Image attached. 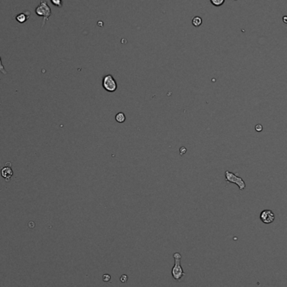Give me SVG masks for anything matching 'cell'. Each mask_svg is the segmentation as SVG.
Returning a JSON list of instances; mask_svg holds the SVG:
<instances>
[{
  "instance_id": "cell-1",
  "label": "cell",
  "mask_w": 287,
  "mask_h": 287,
  "mask_svg": "<svg viewBox=\"0 0 287 287\" xmlns=\"http://www.w3.org/2000/svg\"><path fill=\"white\" fill-rule=\"evenodd\" d=\"M174 259H175V265L173 266L172 269H171V274L174 279L180 281L181 279L184 276V274H186V273L183 271V269L181 268V255L180 253H175L173 254Z\"/></svg>"
},
{
  "instance_id": "cell-2",
  "label": "cell",
  "mask_w": 287,
  "mask_h": 287,
  "mask_svg": "<svg viewBox=\"0 0 287 287\" xmlns=\"http://www.w3.org/2000/svg\"><path fill=\"white\" fill-rule=\"evenodd\" d=\"M35 13L38 16L43 18V22H42V26L45 25V24L48 19H49L50 16L51 15V9L48 5L46 1L41 0L40 5L35 8Z\"/></svg>"
},
{
  "instance_id": "cell-3",
  "label": "cell",
  "mask_w": 287,
  "mask_h": 287,
  "mask_svg": "<svg viewBox=\"0 0 287 287\" xmlns=\"http://www.w3.org/2000/svg\"><path fill=\"white\" fill-rule=\"evenodd\" d=\"M225 179L226 181H228V182L236 184L240 190H244V189H245L246 184L245 182H244V181H243L241 177L237 176L236 174L233 173V172H230V171H226Z\"/></svg>"
},
{
  "instance_id": "cell-4",
  "label": "cell",
  "mask_w": 287,
  "mask_h": 287,
  "mask_svg": "<svg viewBox=\"0 0 287 287\" xmlns=\"http://www.w3.org/2000/svg\"><path fill=\"white\" fill-rule=\"evenodd\" d=\"M103 87L107 92L114 93L118 88V84L113 76L106 75L103 78Z\"/></svg>"
},
{
  "instance_id": "cell-5",
  "label": "cell",
  "mask_w": 287,
  "mask_h": 287,
  "mask_svg": "<svg viewBox=\"0 0 287 287\" xmlns=\"http://www.w3.org/2000/svg\"><path fill=\"white\" fill-rule=\"evenodd\" d=\"M260 220L266 224L271 223L274 220V212H272L271 210H264L260 213Z\"/></svg>"
},
{
  "instance_id": "cell-6",
  "label": "cell",
  "mask_w": 287,
  "mask_h": 287,
  "mask_svg": "<svg viewBox=\"0 0 287 287\" xmlns=\"http://www.w3.org/2000/svg\"><path fill=\"white\" fill-rule=\"evenodd\" d=\"M8 164V166H5V167H3L1 170V175H2L3 178L5 179L6 181H8L10 180L11 176H13V171H12V168H11V164Z\"/></svg>"
},
{
  "instance_id": "cell-7",
  "label": "cell",
  "mask_w": 287,
  "mask_h": 287,
  "mask_svg": "<svg viewBox=\"0 0 287 287\" xmlns=\"http://www.w3.org/2000/svg\"><path fill=\"white\" fill-rule=\"evenodd\" d=\"M25 13L26 12H24V13H19V14H18V15L16 16L15 17L16 20L18 21L19 23L23 24V23H24L25 21L28 20V19L29 18V16H30V13L28 12V13L26 14Z\"/></svg>"
},
{
  "instance_id": "cell-8",
  "label": "cell",
  "mask_w": 287,
  "mask_h": 287,
  "mask_svg": "<svg viewBox=\"0 0 287 287\" xmlns=\"http://www.w3.org/2000/svg\"><path fill=\"white\" fill-rule=\"evenodd\" d=\"M115 120H116L118 123H124L126 120V117H125V114L124 113H119V114H116V116H115Z\"/></svg>"
},
{
  "instance_id": "cell-9",
  "label": "cell",
  "mask_w": 287,
  "mask_h": 287,
  "mask_svg": "<svg viewBox=\"0 0 287 287\" xmlns=\"http://www.w3.org/2000/svg\"><path fill=\"white\" fill-rule=\"evenodd\" d=\"M202 23V19L201 17L199 16H195L194 18L192 19V24L195 26V27H199Z\"/></svg>"
},
{
  "instance_id": "cell-10",
  "label": "cell",
  "mask_w": 287,
  "mask_h": 287,
  "mask_svg": "<svg viewBox=\"0 0 287 287\" xmlns=\"http://www.w3.org/2000/svg\"><path fill=\"white\" fill-rule=\"evenodd\" d=\"M210 2L212 3V5L216 6V7H219V6L222 5L225 0H210Z\"/></svg>"
},
{
  "instance_id": "cell-11",
  "label": "cell",
  "mask_w": 287,
  "mask_h": 287,
  "mask_svg": "<svg viewBox=\"0 0 287 287\" xmlns=\"http://www.w3.org/2000/svg\"><path fill=\"white\" fill-rule=\"evenodd\" d=\"M50 2L52 4H54L56 7H59V8L62 7V0H50Z\"/></svg>"
},
{
  "instance_id": "cell-12",
  "label": "cell",
  "mask_w": 287,
  "mask_h": 287,
  "mask_svg": "<svg viewBox=\"0 0 287 287\" xmlns=\"http://www.w3.org/2000/svg\"><path fill=\"white\" fill-rule=\"evenodd\" d=\"M0 72L3 73V74H4V75H6V74L8 73L7 72V71L5 70L4 66H3V64H2V60H1V57H0Z\"/></svg>"
},
{
  "instance_id": "cell-13",
  "label": "cell",
  "mask_w": 287,
  "mask_h": 287,
  "mask_svg": "<svg viewBox=\"0 0 287 287\" xmlns=\"http://www.w3.org/2000/svg\"><path fill=\"white\" fill-rule=\"evenodd\" d=\"M103 280L104 282H109L111 280V276H110V274H104V276H103Z\"/></svg>"
},
{
  "instance_id": "cell-14",
  "label": "cell",
  "mask_w": 287,
  "mask_h": 287,
  "mask_svg": "<svg viewBox=\"0 0 287 287\" xmlns=\"http://www.w3.org/2000/svg\"><path fill=\"white\" fill-rule=\"evenodd\" d=\"M127 280H128V275L127 274H123L121 277H120V281L122 283H126Z\"/></svg>"
},
{
  "instance_id": "cell-15",
  "label": "cell",
  "mask_w": 287,
  "mask_h": 287,
  "mask_svg": "<svg viewBox=\"0 0 287 287\" xmlns=\"http://www.w3.org/2000/svg\"><path fill=\"white\" fill-rule=\"evenodd\" d=\"M255 130H256L257 132H260V131H262V130H263V127H262L261 124H258V125L255 126Z\"/></svg>"
},
{
  "instance_id": "cell-16",
  "label": "cell",
  "mask_w": 287,
  "mask_h": 287,
  "mask_svg": "<svg viewBox=\"0 0 287 287\" xmlns=\"http://www.w3.org/2000/svg\"><path fill=\"white\" fill-rule=\"evenodd\" d=\"M283 22H284V24H287V16H284V17H283Z\"/></svg>"
}]
</instances>
